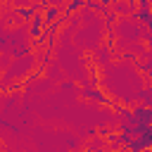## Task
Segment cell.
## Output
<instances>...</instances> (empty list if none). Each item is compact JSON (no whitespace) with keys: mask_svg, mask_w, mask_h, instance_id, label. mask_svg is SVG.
Returning <instances> with one entry per match:
<instances>
[{"mask_svg":"<svg viewBox=\"0 0 152 152\" xmlns=\"http://www.w3.org/2000/svg\"><path fill=\"white\" fill-rule=\"evenodd\" d=\"M135 17H138L147 28H152V10H138V12H135Z\"/></svg>","mask_w":152,"mask_h":152,"instance_id":"cell-1","label":"cell"},{"mask_svg":"<svg viewBox=\"0 0 152 152\" xmlns=\"http://www.w3.org/2000/svg\"><path fill=\"white\" fill-rule=\"evenodd\" d=\"M83 93H86L90 100H97V102H107V97H104V95H102V90H97V88H86Z\"/></svg>","mask_w":152,"mask_h":152,"instance_id":"cell-2","label":"cell"},{"mask_svg":"<svg viewBox=\"0 0 152 152\" xmlns=\"http://www.w3.org/2000/svg\"><path fill=\"white\" fill-rule=\"evenodd\" d=\"M40 26H43V21H40V19H33V26H31V33H33V36H38V33H40Z\"/></svg>","mask_w":152,"mask_h":152,"instance_id":"cell-3","label":"cell"},{"mask_svg":"<svg viewBox=\"0 0 152 152\" xmlns=\"http://www.w3.org/2000/svg\"><path fill=\"white\" fill-rule=\"evenodd\" d=\"M140 10H152V0H138Z\"/></svg>","mask_w":152,"mask_h":152,"instance_id":"cell-4","label":"cell"},{"mask_svg":"<svg viewBox=\"0 0 152 152\" xmlns=\"http://www.w3.org/2000/svg\"><path fill=\"white\" fill-rule=\"evenodd\" d=\"M19 14H21L24 19H31V17H33V10H19Z\"/></svg>","mask_w":152,"mask_h":152,"instance_id":"cell-5","label":"cell"},{"mask_svg":"<svg viewBox=\"0 0 152 152\" xmlns=\"http://www.w3.org/2000/svg\"><path fill=\"white\" fill-rule=\"evenodd\" d=\"M45 17H48V19H55V17H57V10H55V7H50V10H48V14H45Z\"/></svg>","mask_w":152,"mask_h":152,"instance_id":"cell-6","label":"cell"},{"mask_svg":"<svg viewBox=\"0 0 152 152\" xmlns=\"http://www.w3.org/2000/svg\"><path fill=\"white\" fill-rule=\"evenodd\" d=\"M81 5H83L81 0H74V2H69V10H76V7H81Z\"/></svg>","mask_w":152,"mask_h":152,"instance_id":"cell-7","label":"cell"},{"mask_svg":"<svg viewBox=\"0 0 152 152\" xmlns=\"http://www.w3.org/2000/svg\"><path fill=\"white\" fill-rule=\"evenodd\" d=\"M140 152H152V150H140Z\"/></svg>","mask_w":152,"mask_h":152,"instance_id":"cell-8","label":"cell"}]
</instances>
